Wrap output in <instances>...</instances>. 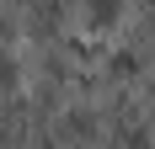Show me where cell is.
I'll return each mask as SVG.
<instances>
[{
  "label": "cell",
  "mask_w": 155,
  "mask_h": 149,
  "mask_svg": "<svg viewBox=\"0 0 155 149\" xmlns=\"http://www.w3.org/2000/svg\"><path fill=\"white\" fill-rule=\"evenodd\" d=\"M91 16H96V21H112V16H118V0H96Z\"/></svg>",
  "instance_id": "6da1fadb"
}]
</instances>
